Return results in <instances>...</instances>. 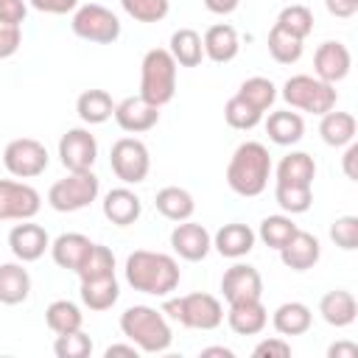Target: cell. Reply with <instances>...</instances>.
<instances>
[{
  "mask_svg": "<svg viewBox=\"0 0 358 358\" xmlns=\"http://www.w3.org/2000/svg\"><path fill=\"white\" fill-rule=\"evenodd\" d=\"M28 6H34L42 14H67L78 8V0H28Z\"/></svg>",
  "mask_w": 358,
  "mask_h": 358,
  "instance_id": "cell-48",
  "label": "cell"
},
{
  "mask_svg": "<svg viewBox=\"0 0 358 358\" xmlns=\"http://www.w3.org/2000/svg\"><path fill=\"white\" fill-rule=\"evenodd\" d=\"M280 95H282V101L291 109L310 112V115H324V112L336 109V101H338L336 84H327V81H322L316 76H308V73L291 76L282 84V92Z\"/></svg>",
  "mask_w": 358,
  "mask_h": 358,
  "instance_id": "cell-6",
  "label": "cell"
},
{
  "mask_svg": "<svg viewBox=\"0 0 358 358\" xmlns=\"http://www.w3.org/2000/svg\"><path fill=\"white\" fill-rule=\"evenodd\" d=\"M319 117H322V120H319V134H322V140H324L327 145L344 148V145H350V143L355 140L358 123H355V117H352L350 112H336V109H330V112H324V115H319Z\"/></svg>",
  "mask_w": 358,
  "mask_h": 358,
  "instance_id": "cell-28",
  "label": "cell"
},
{
  "mask_svg": "<svg viewBox=\"0 0 358 358\" xmlns=\"http://www.w3.org/2000/svg\"><path fill=\"white\" fill-rule=\"evenodd\" d=\"M238 98H243L249 106H255L260 115H266V109H271V103L277 101V87H274V81L271 78H263V76H252V78H246L241 87H238V92H235Z\"/></svg>",
  "mask_w": 358,
  "mask_h": 358,
  "instance_id": "cell-35",
  "label": "cell"
},
{
  "mask_svg": "<svg viewBox=\"0 0 358 358\" xmlns=\"http://www.w3.org/2000/svg\"><path fill=\"white\" fill-rule=\"evenodd\" d=\"M176 62L168 48H151L140 64V98L162 109L176 95Z\"/></svg>",
  "mask_w": 358,
  "mask_h": 358,
  "instance_id": "cell-4",
  "label": "cell"
},
{
  "mask_svg": "<svg viewBox=\"0 0 358 358\" xmlns=\"http://www.w3.org/2000/svg\"><path fill=\"white\" fill-rule=\"evenodd\" d=\"M120 333L140 350L148 355L165 352L173 341L171 324L165 319L162 310L151 308V305H131L120 313Z\"/></svg>",
  "mask_w": 358,
  "mask_h": 358,
  "instance_id": "cell-3",
  "label": "cell"
},
{
  "mask_svg": "<svg viewBox=\"0 0 358 358\" xmlns=\"http://www.w3.org/2000/svg\"><path fill=\"white\" fill-rule=\"evenodd\" d=\"M255 229L249 224H241V221H232V224H224L215 235H213V249L221 255V257H229V260H238L243 255H249L255 249Z\"/></svg>",
  "mask_w": 358,
  "mask_h": 358,
  "instance_id": "cell-19",
  "label": "cell"
},
{
  "mask_svg": "<svg viewBox=\"0 0 358 358\" xmlns=\"http://www.w3.org/2000/svg\"><path fill=\"white\" fill-rule=\"evenodd\" d=\"M344 157H341V168H344V176L350 182H358V143L352 140L350 145H344Z\"/></svg>",
  "mask_w": 358,
  "mask_h": 358,
  "instance_id": "cell-49",
  "label": "cell"
},
{
  "mask_svg": "<svg viewBox=\"0 0 358 358\" xmlns=\"http://www.w3.org/2000/svg\"><path fill=\"white\" fill-rule=\"evenodd\" d=\"M78 280L87 282V280H101V277H112L115 274V255L109 246L103 243H92V249L87 252L84 263L78 266Z\"/></svg>",
  "mask_w": 358,
  "mask_h": 358,
  "instance_id": "cell-36",
  "label": "cell"
},
{
  "mask_svg": "<svg viewBox=\"0 0 358 358\" xmlns=\"http://www.w3.org/2000/svg\"><path fill=\"white\" fill-rule=\"evenodd\" d=\"M171 249L182 257V260H187V263H199V260H204L207 255H210V249H213V235L201 227V224H196V221H179L176 227H173V232H171Z\"/></svg>",
  "mask_w": 358,
  "mask_h": 358,
  "instance_id": "cell-15",
  "label": "cell"
},
{
  "mask_svg": "<svg viewBox=\"0 0 358 358\" xmlns=\"http://www.w3.org/2000/svg\"><path fill=\"white\" fill-rule=\"evenodd\" d=\"M255 358H288L291 355V344L285 341V336H274V338H263L255 350Z\"/></svg>",
  "mask_w": 358,
  "mask_h": 358,
  "instance_id": "cell-45",
  "label": "cell"
},
{
  "mask_svg": "<svg viewBox=\"0 0 358 358\" xmlns=\"http://www.w3.org/2000/svg\"><path fill=\"white\" fill-rule=\"evenodd\" d=\"M268 176H271V154L263 143L246 140L232 151L227 165V185L232 193L243 199H255L266 190Z\"/></svg>",
  "mask_w": 358,
  "mask_h": 358,
  "instance_id": "cell-2",
  "label": "cell"
},
{
  "mask_svg": "<svg viewBox=\"0 0 358 358\" xmlns=\"http://www.w3.org/2000/svg\"><path fill=\"white\" fill-rule=\"evenodd\" d=\"M324 8L338 20H350L358 14V0H324Z\"/></svg>",
  "mask_w": 358,
  "mask_h": 358,
  "instance_id": "cell-50",
  "label": "cell"
},
{
  "mask_svg": "<svg viewBox=\"0 0 358 358\" xmlns=\"http://www.w3.org/2000/svg\"><path fill=\"white\" fill-rule=\"evenodd\" d=\"M109 165H112V173L123 185H140V182H145V176L151 171V157H148V148L143 140L120 137L112 143Z\"/></svg>",
  "mask_w": 358,
  "mask_h": 358,
  "instance_id": "cell-9",
  "label": "cell"
},
{
  "mask_svg": "<svg viewBox=\"0 0 358 358\" xmlns=\"http://www.w3.org/2000/svg\"><path fill=\"white\" fill-rule=\"evenodd\" d=\"M101 193V182L92 171H67L64 179L53 182L48 190V204L56 213H78L90 207Z\"/></svg>",
  "mask_w": 358,
  "mask_h": 358,
  "instance_id": "cell-7",
  "label": "cell"
},
{
  "mask_svg": "<svg viewBox=\"0 0 358 358\" xmlns=\"http://www.w3.org/2000/svg\"><path fill=\"white\" fill-rule=\"evenodd\" d=\"M319 313L330 327H350L358 316V302L350 291L336 288V291H327L319 299Z\"/></svg>",
  "mask_w": 358,
  "mask_h": 358,
  "instance_id": "cell-24",
  "label": "cell"
},
{
  "mask_svg": "<svg viewBox=\"0 0 358 358\" xmlns=\"http://www.w3.org/2000/svg\"><path fill=\"white\" fill-rule=\"evenodd\" d=\"M168 53L173 56V62L179 67H199L204 59V45H201V34L193 28H179L171 34L168 42Z\"/></svg>",
  "mask_w": 358,
  "mask_h": 358,
  "instance_id": "cell-31",
  "label": "cell"
},
{
  "mask_svg": "<svg viewBox=\"0 0 358 358\" xmlns=\"http://www.w3.org/2000/svg\"><path fill=\"white\" fill-rule=\"evenodd\" d=\"M266 134L277 145H294L305 134V120H302L299 112H291V109L268 112V117H266Z\"/></svg>",
  "mask_w": 358,
  "mask_h": 358,
  "instance_id": "cell-25",
  "label": "cell"
},
{
  "mask_svg": "<svg viewBox=\"0 0 358 358\" xmlns=\"http://www.w3.org/2000/svg\"><path fill=\"white\" fill-rule=\"evenodd\" d=\"M319 257H322L319 238L310 235V232H305V229H296L291 235V241L280 249V260L291 271H308V268H313L319 263Z\"/></svg>",
  "mask_w": 358,
  "mask_h": 358,
  "instance_id": "cell-18",
  "label": "cell"
},
{
  "mask_svg": "<svg viewBox=\"0 0 358 358\" xmlns=\"http://www.w3.org/2000/svg\"><path fill=\"white\" fill-rule=\"evenodd\" d=\"M137 352H140V350H137V347L129 341V344H109L103 355H106V358H115V355H129V358H137Z\"/></svg>",
  "mask_w": 358,
  "mask_h": 358,
  "instance_id": "cell-53",
  "label": "cell"
},
{
  "mask_svg": "<svg viewBox=\"0 0 358 358\" xmlns=\"http://www.w3.org/2000/svg\"><path fill=\"white\" fill-rule=\"evenodd\" d=\"M274 201L280 204V210L285 215H299V213H308L310 210L313 190L310 187H302V185H282V182H277L274 185Z\"/></svg>",
  "mask_w": 358,
  "mask_h": 358,
  "instance_id": "cell-39",
  "label": "cell"
},
{
  "mask_svg": "<svg viewBox=\"0 0 358 358\" xmlns=\"http://www.w3.org/2000/svg\"><path fill=\"white\" fill-rule=\"evenodd\" d=\"M274 25H280L288 34H294L296 39H305L313 31V11L308 6H302V3H288L280 11V17H277Z\"/></svg>",
  "mask_w": 358,
  "mask_h": 358,
  "instance_id": "cell-40",
  "label": "cell"
},
{
  "mask_svg": "<svg viewBox=\"0 0 358 358\" xmlns=\"http://www.w3.org/2000/svg\"><path fill=\"white\" fill-rule=\"evenodd\" d=\"M221 294L227 302H243V299H260L263 296V277L249 263H235L221 277Z\"/></svg>",
  "mask_w": 358,
  "mask_h": 358,
  "instance_id": "cell-16",
  "label": "cell"
},
{
  "mask_svg": "<svg viewBox=\"0 0 358 358\" xmlns=\"http://www.w3.org/2000/svg\"><path fill=\"white\" fill-rule=\"evenodd\" d=\"M288 3H294V0H288Z\"/></svg>",
  "mask_w": 358,
  "mask_h": 358,
  "instance_id": "cell-55",
  "label": "cell"
},
{
  "mask_svg": "<svg viewBox=\"0 0 358 358\" xmlns=\"http://www.w3.org/2000/svg\"><path fill=\"white\" fill-rule=\"evenodd\" d=\"M162 313L190 330H215L224 322V305L218 302V296L204 294V291L171 296V299L165 296Z\"/></svg>",
  "mask_w": 358,
  "mask_h": 358,
  "instance_id": "cell-5",
  "label": "cell"
},
{
  "mask_svg": "<svg viewBox=\"0 0 358 358\" xmlns=\"http://www.w3.org/2000/svg\"><path fill=\"white\" fill-rule=\"evenodd\" d=\"M28 14V0H0V22L22 25Z\"/></svg>",
  "mask_w": 358,
  "mask_h": 358,
  "instance_id": "cell-47",
  "label": "cell"
},
{
  "mask_svg": "<svg viewBox=\"0 0 358 358\" xmlns=\"http://www.w3.org/2000/svg\"><path fill=\"white\" fill-rule=\"evenodd\" d=\"M313 179H316V162L305 151H291L277 165V182H282V185L313 187Z\"/></svg>",
  "mask_w": 358,
  "mask_h": 358,
  "instance_id": "cell-29",
  "label": "cell"
},
{
  "mask_svg": "<svg viewBox=\"0 0 358 358\" xmlns=\"http://www.w3.org/2000/svg\"><path fill=\"white\" fill-rule=\"evenodd\" d=\"M299 227L294 224V218L291 215H266L263 221H260V229L255 232L268 249H282L288 241H291V235L296 232Z\"/></svg>",
  "mask_w": 358,
  "mask_h": 358,
  "instance_id": "cell-37",
  "label": "cell"
},
{
  "mask_svg": "<svg viewBox=\"0 0 358 358\" xmlns=\"http://www.w3.org/2000/svg\"><path fill=\"white\" fill-rule=\"evenodd\" d=\"M210 355H221V358H235V352L229 347H204L201 350V358H210Z\"/></svg>",
  "mask_w": 358,
  "mask_h": 358,
  "instance_id": "cell-54",
  "label": "cell"
},
{
  "mask_svg": "<svg viewBox=\"0 0 358 358\" xmlns=\"http://www.w3.org/2000/svg\"><path fill=\"white\" fill-rule=\"evenodd\" d=\"M101 207H103L106 221H112L115 227H129V224H134V221L140 218V213H143L140 196H137L134 190H129L126 185H123V187H112V190L103 196Z\"/></svg>",
  "mask_w": 358,
  "mask_h": 358,
  "instance_id": "cell-21",
  "label": "cell"
},
{
  "mask_svg": "<svg viewBox=\"0 0 358 358\" xmlns=\"http://www.w3.org/2000/svg\"><path fill=\"white\" fill-rule=\"evenodd\" d=\"M31 294V274L22 263H0V302L20 305Z\"/></svg>",
  "mask_w": 358,
  "mask_h": 358,
  "instance_id": "cell-30",
  "label": "cell"
},
{
  "mask_svg": "<svg viewBox=\"0 0 358 358\" xmlns=\"http://www.w3.org/2000/svg\"><path fill=\"white\" fill-rule=\"evenodd\" d=\"M120 6L137 22H159L171 11V0H120Z\"/></svg>",
  "mask_w": 358,
  "mask_h": 358,
  "instance_id": "cell-42",
  "label": "cell"
},
{
  "mask_svg": "<svg viewBox=\"0 0 358 358\" xmlns=\"http://www.w3.org/2000/svg\"><path fill=\"white\" fill-rule=\"evenodd\" d=\"M352 67V56H350V48L338 39H327L316 48L313 53V76L327 81V84H338L347 78Z\"/></svg>",
  "mask_w": 358,
  "mask_h": 358,
  "instance_id": "cell-13",
  "label": "cell"
},
{
  "mask_svg": "<svg viewBox=\"0 0 358 358\" xmlns=\"http://www.w3.org/2000/svg\"><path fill=\"white\" fill-rule=\"evenodd\" d=\"M227 324L238 336H257L268 324V310L263 308L260 299H243V302H229L227 310Z\"/></svg>",
  "mask_w": 358,
  "mask_h": 358,
  "instance_id": "cell-20",
  "label": "cell"
},
{
  "mask_svg": "<svg viewBox=\"0 0 358 358\" xmlns=\"http://www.w3.org/2000/svg\"><path fill=\"white\" fill-rule=\"evenodd\" d=\"M204 6L213 14H232L241 6V0H204Z\"/></svg>",
  "mask_w": 358,
  "mask_h": 358,
  "instance_id": "cell-52",
  "label": "cell"
},
{
  "mask_svg": "<svg viewBox=\"0 0 358 358\" xmlns=\"http://www.w3.org/2000/svg\"><path fill=\"white\" fill-rule=\"evenodd\" d=\"M123 274L134 291L148 294V296H168L171 291H176L179 277H182L179 263L171 255L151 252V249H134L126 257Z\"/></svg>",
  "mask_w": 358,
  "mask_h": 358,
  "instance_id": "cell-1",
  "label": "cell"
},
{
  "mask_svg": "<svg viewBox=\"0 0 358 358\" xmlns=\"http://www.w3.org/2000/svg\"><path fill=\"white\" fill-rule=\"evenodd\" d=\"M45 322H48V327H50L56 336H62V333L81 330L84 313H81V308H78L76 302H70V299H53V302L48 305V310H45Z\"/></svg>",
  "mask_w": 358,
  "mask_h": 358,
  "instance_id": "cell-34",
  "label": "cell"
},
{
  "mask_svg": "<svg viewBox=\"0 0 358 358\" xmlns=\"http://www.w3.org/2000/svg\"><path fill=\"white\" fill-rule=\"evenodd\" d=\"M81 302L90 308V310H109L117 296H120V285H117V277H101V280H87L81 282Z\"/></svg>",
  "mask_w": 358,
  "mask_h": 358,
  "instance_id": "cell-33",
  "label": "cell"
},
{
  "mask_svg": "<svg viewBox=\"0 0 358 358\" xmlns=\"http://www.w3.org/2000/svg\"><path fill=\"white\" fill-rule=\"evenodd\" d=\"M59 159L67 171H92L98 159V140L90 129H67L59 140Z\"/></svg>",
  "mask_w": 358,
  "mask_h": 358,
  "instance_id": "cell-12",
  "label": "cell"
},
{
  "mask_svg": "<svg viewBox=\"0 0 358 358\" xmlns=\"http://www.w3.org/2000/svg\"><path fill=\"white\" fill-rule=\"evenodd\" d=\"M115 123L129 131V134H143L148 129H154L159 123V109L151 106L148 101H143L140 95H129L123 98L120 103H115V112H112Z\"/></svg>",
  "mask_w": 358,
  "mask_h": 358,
  "instance_id": "cell-17",
  "label": "cell"
},
{
  "mask_svg": "<svg viewBox=\"0 0 358 358\" xmlns=\"http://www.w3.org/2000/svg\"><path fill=\"white\" fill-rule=\"evenodd\" d=\"M327 358H358V344L352 341H336L327 347Z\"/></svg>",
  "mask_w": 358,
  "mask_h": 358,
  "instance_id": "cell-51",
  "label": "cell"
},
{
  "mask_svg": "<svg viewBox=\"0 0 358 358\" xmlns=\"http://www.w3.org/2000/svg\"><path fill=\"white\" fill-rule=\"evenodd\" d=\"M330 241L344 249V252H352L358 249V215H341L330 224Z\"/></svg>",
  "mask_w": 358,
  "mask_h": 358,
  "instance_id": "cell-44",
  "label": "cell"
},
{
  "mask_svg": "<svg viewBox=\"0 0 358 358\" xmlns=\"http://www.w3.org/2000/svg\"><path fill=\"white\" fill-rule=\"evenodd\" d=\"M42 196L28 182L0 179V221H28L39 213Z\"/></svg>",
  "mask_w": 358,
  "mask_h": 358,
  "instance_id": "cell-11",
  "label": "cell"
},
{
  "mask_svg": "<svg viewBox=\"0 0 358 358\" xmlns=\"http://www.w3.org/2000/svg\"><path fill=\"white\" fill-rule=\"evenodd\" d=\"M201 45H204V56L215 64H227L238 56L241 50V42H238V31L229 25V22H215L204 31L201 36Z\"/></svg>",
  "mask_w": 358,
  "mask_h": 358,
  "instance_id": "cell-22",
  "label": "cell"
},
{
  "mask_svg": "<svg viewBox=\"0 0 358 358\" xmlns=\"http://www.w3.org/2000/svg\"><path fill=\"white\" fill-rule=\"evenodd\" d=\"M154 204H157V213H159L162 218L176 221V224H179V221H187V218L193 215V210H196V201H193L190 190H185V187H179V185H168V187L157 190Z\"/></svg>",
  "mask_w": 358,
  "mask_h": 358,
  "instance_id": "cell-27",
  "label": "cell"
},
{
  "mask_svg": "<svg viewBox=\"0 0 358 358\" xmlns=\"http://www.w3.org/2000/svg\"><path fill=\"white\" fill-rule=\"evenodd\" d=\"M53 352H56V358H87L92 352V338L84 330L62 333L53 341Z\"/></svg>",
  "mask_w": 358,
  "mask_h": 358,
  "instance_id": "cell-43",
  "label": "cell"
},
{
  "mask_svg": "<svg viewBox=\"0 0 358 358\" xmlns=\"http://www.w3.org/2000/svg\"><path fill=\"white\" fill-rule=\"evenodd\" d=\"M302 42L305 39H296L294 34L282 31L280 25H274L268 31V53L277 64H294L302 59Z\"/></svg>",
  "mask_w": 358,
  "mask_h": 358,
  "instance_id": "cell-38",
  "label": "cell"
},
{
  "mask_svg": "<svg viewBox=\"0 0 358 358\" xmlns=\"http://www.w3.org/2000/svg\"><path fill=\"white\" fill-rule=\"evenodd\" d=\"M48 162H50L48 148L34 137H17L3 148V165L17 179H34L45 173Z\"/></svg>",
  "mask_w": 358,
  "mask_h": 358,
  "instance_id": "cell-10",
  "label": "cell"
},
{
  "mask_svg": "<svg viewBox=\"0 0 358 358\" xmlns=\"http://www.w3.org/2000/svg\"><path fill=\"white\" fill-rule=\"evenodd\" d=\"M22 45V31L20 25H8V22H0V59H8L20 50Z\"/></svg>",
  "mask_w": 358,
  "mask_h": 358,
  "instance_id": "cell-46",
  "label": "cell"
},
{
  "mask_svg": "<svg viewBox=\"0 0 358 358\" xmlns=\"http://www.w3.org/2000/svg\"><path fill=\"white\" fill-rule=\"evenodd\" d=\"M73 34L95 42V45H112L120 36V20L115 11H109L101 3H84L73 11Z\"/></svg>",
  "mask_w": 358,
  "mask_h": 358,
  "instance_id": "cell-8",
  "label": "cell"
},
{
  "mask_svg": "<svg viewBox=\"0 0 358 358\" xmlns=\"http://www.w3.org/2000/svg\"><path fill=\"white\" fill-rule=\"evenodd\" d=\"M224 120H227L232 129H238V131H249V129H255V126L263 120V115H260L255 106H249L243 98L232 95V98L224 103Z\"/></svg>",
  "mask_w": 358,
  "mask_h": 358,
  "instance_id": "cell-41",
  "label": "cell"
},
{
  "mask_svg": "<svg viewBox=\"0 0 358 358\" xmlns=\"http://www.w3.org/2000/svg\"><path fill=\"white\" fill-rule=\"evenodd\" d=\"M8 249L20 263H34L50 249V235L45 232V227L31 224V218H28V221H20L11 227Z\"/></svg>",
  "mask_w": 358,
  "mask_h": 358,
  "instance_id": "cell-14",
  "label": "cell"
},
{
  "mask_svg": "<svg viewBox=\"0 0 358 358\" xmlns=\"http://www.w3.org/2000/svg\"><path fill=\"white\" fill-rule=\"evenodd\" d=\"M271 324H274V330H277L280 336H302V333L310 330L313 313H310V308H308L305 302L291 299V302H282V305L271 313Z\"/></svg>",
  "mask_w": 358,
  "mask_h": 358,
  "instance_id": "cell-26",
  "label": "cell"
},
{
  "mask_svg": "<svg viewBox=\"0 0 358 358\" xmlns=\"http://www.w3.org/2000/svg\"><path fill=\"white\" fill-rule=\"evenodd\" d=\"M76 112L87 126H98L106 123L115 112V101L106 90H84L76 101Z\"/></svg>",
  "mask_w": 358,
  "mask_h": 358,
  "instance_id": "cell-32",
  "label": "cell"
},
{
  "mask_svg": "<svg viewBox=\"0 0 358 358\" xmlns=\"http://www.w3.org/2000/svg\"><path fill=\"white\" fill-rule=\"evenodd\" d=\"M90 249H92V241L81 232H62L56 241H50L53 263L59 268H67V271H78V266L84 263Z\"/></svg>",
  "mask_w": 358,
  "mask_h": 358,
  "instance_id": "cell-23",
  "label": "cell"
}]
</instances>
